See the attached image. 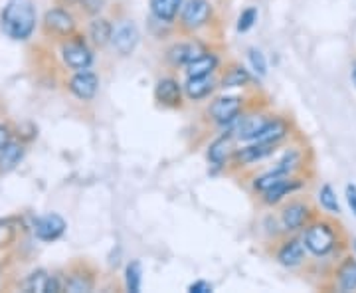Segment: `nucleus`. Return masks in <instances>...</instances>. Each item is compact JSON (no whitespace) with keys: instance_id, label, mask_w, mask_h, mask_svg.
Wrapping results in <instances>:
<instances>
[{"instance_id":"1","label":"nucleus","mask_w":356,"mask_h":293,"mask_svg":"<svg viewBox=\"0 0 356 293\" xmlns=\"http://www.w3.org/2000/svg\"><path fill=\"white\" fill-rule=\"evenodd\" d=\"M0 28L13 40H26L36 28V10L30 0H8L0 14Z\"/></svg>"},{"instance_id":"2","label":"nucleus","mask_w":356,"mask_h":293,"mask_svg":"<svg viewBox=\"0 0 356 293\" xmlns=\"http://www.w3.org/2000/svg\"><path fill=\"white\" fill-rule=\"evenodd\" d=\"M305 248H309L313 254L327 255L334 248L337 238L331 226L327 224H313L311 228H307L305 232Z\"/></svg>"},{"instance_id":"3","label":"nucleus","mask_w":356,"mask_h":293,"mask_svg":"<svg viewBox=\"0 0 356 293\" xmlns=\"http://www.w3.org/2000/svg\"><path fill=\"white\" fill-rule=\"evenodd\" d=\"M210 16H212V4L208 0H188L182 6L180 24L186 30H198L210 20Z\"/></svg>"},{"instance_id":"4","label":"nucleus","mask_w":356,"mask_h":293,"mask_svg":"<svg viewBox=\"0 0 356 293\" xmlns=\"http://www.w3.org/2000/svg\"><path fill=\"white\" fill-rule=\"evenodd\" d=\"M139 28L133 24L131 20H123L119 22L117 28L113 30V36H111V42H113L115 50L119 52L121 56H129L133 54L137 44H139Z\"/></svg>"},{"instance_id":"5","label":"nucleus","mask_w":356,"mask_h":293,"mask_svg":"<svg viewBox=\"0 0 356 293\" xmlns=\"http://www.w3.org/2000/svg\"><path fill=\"white\" fill-rule=\"evenodd\" d=\"M242 97H236V95L218 97L216 102L210 105V115L218 123H234L242 111Z\"/></svg>"},{"instance_id":"6","label":"nucleus","mask_w":356,"mask_h":293,"mask_svg":"<svg viewBox=\"0 0 356 293\" xmlns=\"http://www.w3.org/2000/svg\"><path fill=\"white\" fill-rule=\"evenodd\" d=\"M65 220L60 214H46L34 222V234L42 242H54L64 236Z\"/></svg>"},{"instance_id":"7","label":"nucleus","mask_w":356,"mask_h":293,"mask_svg":"<svg viewBox=\"0 0 356 293\" xmlns=\"http://www.w3.org/2000/svg\"><path fill=\"white\" fill-rule=\"evenodd\" d=\"M70 90L76 95L77 100L89 102L95 97V93L99 90V79L93 72L88 70H79L76 76L70 79Z\"/></svg>"},{"instance_id":"8","label":"nucleus","mask_w":356,"mask_h":293,"mask_svg":"<svg viewBox=\"0 0 356 293\" xmlns=\"http://www.w3.org/2000/svg\"><path fill=\"white\" fill-rule=\"evenodd\" d=\"M62 56H64V62L72 70H88L89 65L93 64V54L89 50L86 44L81 42H70L62 48Z\"/></svg>"},{"instance_id":"9","label":"nucleus","mask_w":356,"mask_h":293,"mask_svg":"<svg viewBox=\"0 0 356 293\" xmlns=\"http://www.w3.org/2000/svg\"><path fill=\"white\" fill-rule=\"evenodd\" d=\"M46 28L58 34V36H70L74 30H76V22H74V16L70 13H65L62 8H54V10H48L46 13Z\"/></svg>"},{"instance_id":"10","label":"nucleus","mask_w":356,"mask_h":293,"mask_svg":"<svg viewBox=\"0 0 356 293\" xmlns=\"http://www.w3.org/2000/svg\"><path fill=\"white\" fill-rule=\"evenodd\" d=\"M154 97L156 102L168 105V107H177L182 102V86L172 77H165L156 84L154 88Z\"/></svg>"},{"instance_id":"11","label":"nucleus","mask_w":356,"mask_h":293,"mask_svg":"<svg viewBox=\"0 0 356 293\" xmlns=\"http://www.w3.org/2000/svg\"><path fill=\"white\" fill-rule=\"evenodd\" d=\"M267 121L269 119L266 115H250V117H242L240 121L236 119V125H234L236 139L254 141L259 135V131L266 127Z\"/></svg>"},{"instance_id":"12","label":"nucleus","mask_w":356,"mask_h":293,"mask_svg":"<svg viewBox=\"0 0 356 293\" xmlns=\"http://www.w3.org/2000/svg\"><path fill=\"white\" fill-rule=\"evenodd\" d=\"M275 151V145L273 143H254L250 147H243L236 153V163L240 165H252L255 161H261L269 155Z\"/></svg>"},{"instance_id":"13","label":"nucleus","mask_w":356,"mask_h":293,"mask_svg":"<svg viewBox=\"0 0 356 293\" xmlns=\"http://www.w3.org/2000/svg\"><path fill=\"white\" fill-rule=\"evenodd\" d=\"M216 88L212 76H198V77H188L186 86H184V91L186 95L191 97L192 102H198V100H204L208 97L212 91Z\"/></svg>"},{"instance_id":"14","label":"nucleus","mask_w":356,"mask_h":293,"mask_svg":"<svg viewBox=\"0 0 356 293\" xmlns=\"http://www.w3.org/2000/svg\"><path fill=\"white\" fill-rule=\"evenodd\" d=\"M303 255H305V246H303L301 240L293 238V240H289V242H285L281 246L277 260H280L283 266L293 268V266H299L303 262Z\"/></svg>"},{"instance_id":"15","label":"nucleus","mask_w":356,"mask_h":293,"mask_svg":"<svg viewBox=\"0 0 356 293\" xmlns=\"http://www.w3.org/2000/svg\"><path fill=\"white\" fill-rule=\"evenodd\" d=\"M200 54H204V52L196 44H175L168 50L166 58L172 65H186L191 64L194 58H198Z\"/></svg>"},{"instance_id":"16","label":"nucleus","mask_w":356,"mask_h":293,"mask_svg":"<svg viewBox=\"0 0 356 293\" xmlns=\"http://www.w3.org/2000/svg\"><path fill=\"white\" fill-rule=\"evenodd\" d=\"M287 123L283 119H269L266 123V127L259 131V135L255 137L254 143H273L277 145L285 135H287Z\"/></svg>"},{"instance_id":"17","label":"nucleus","mask_w":356,"mask_h":293,"mask_svg":"<svg viewBox=\"0 0 356 293\" xmlns=\"http://www.w3.org/2000/svg\"><path fill=\"white\" fill-rule=\"evenodd\" d=\"M24 157V149L22 145L14 143V141H8L2 149H0V173H8L16 166L20 165Z\"/></svg>"},{"instance_id":"18","label":"nucleus","mask_w":356,"mask_h":293,"mask_svg":"<svg viewBox=\"0 0 356 293\" xmlns=\"http://www.w3.org/2000/svg\"><path fill=\"white\" fill-rule=\"evenodd\" d=\"M218 68V58L214 54H200L198 58H194L191 64H186V74L188 77L198 76H212L214 70Z\"/></svg>"},{"instance_id":"19","label":"nucleus","mask_w":356,"mask_h":293,"mask_svg":"<svg viewBox=\"0 0 356 293\" xmlns=\"http://www.w3.org/2000/svg\"><path fill=\"white\" fill-rule=\"evenodd\" d=\"M229 153H232V139H229L228 135L218 137L208 147V161L214 166H224L226 161L229 159Z\"/></svg>"},{"instance_id":"20","label":"nucleus","mask_w":356,"mask_h":293,"mask_svg":"<svg viewBox=\"0 0 356 293\" xmlns=\"http://www.w3.org/2000/svg\"><path fill=\"white\" fill-rule=\"evenodd\" d=\"M307 216H309V208H307L305 204L301 203H295L289 204L285 210H283V226L285 230H299L303 224H305Z\"/></svg>"},{"instance_id":"21","label":"nucleus","mask_w":356,"mask_h":293,"mask_svg":"<svg viewBox=\"0 0 356 293\" xmlns=\"http://www.w3.org/2000/svg\"><path fill=\"white\" fill-rule=\"evenodd\" d=\"M182 0H151V13L163 22H172L177 18Z\"/></svg>"},{"instance_id":"22","label":"nucleus","mask_w":356,"mask_h":293,"mask_svg":"<svg viewBox=\"0 0 356 293\" xmlns=\"http://www.w3.org/2000/svg\"><path fill=\"white\" fill-rule=\"evenodd\" d=\"M89 36L91 40L97 44V46H105L111 42V36H113V26L109 20L105 18H95L91 24H89Z\"/></svg>"},{"instance_id":"23","label":"nucleus","mask_w":356,"mask_h":293,"mask_svg":"<svg viewBox=\"0 0 356 293\" xmlns=\"http://www.w3.org/2000/svg\"><path fill=\"white\" fill-rule=\"evenodd\" d=\"M297 189H299V182L289 180V177H287V179H283L281 182H277V184H273L269 191L264 192V200H266V204H277L281 198H285L287 194H291V192L297 191Z\"/></svg>"},{"instance_id":"24","label":"nucleus","mask_w":356,"mask_h":293,"mask_svg":"<svg viewBox=\"0 0 356 293\" xmlns=\"http://www.w3.org/2000/svg\"><path fill=\"white\" fill-rule=\"evenodd\" d=\"M339 285L343 292H353L356 290V262L346 260L344 266L339 269Z\"/></svg>"},{"instance_id":"25","label":"nucleus","mask_w":356,"mask_h":293,"mask_svg":"<svg viewBox=\"0 0 356 293\" xmlns=\"http://www.w3.org/2000/svg\"><path fill=\"white\" fill-rule=\"evenodd\" d=\"M250 81V74L248 70H243L242 65H234L232 70H228V74L222 79L224 88H242Z\"/></svg>"},{"instance_id":"26","label":"nucleus","mask_w":356,"mask_h":293,"mask_svg":"<svg viewBox=\"0 0 356 293\" xmlns=\"http://www.w3.org/2000/svg\"><path fill=\"white\" fill-rule=\"evenodd\" d=\"M299 163H301V155L297 153V151H287L285 157H283L280 163L275 165V168H271V171H275V173H280V175L289 177L293 171L299 166Z\"/></svg>"},{"instance_id":"27","label":"nucleus","mask_w":356,"mask_h":293,"mask_svg":"<svg viewBox=\"0 0 356 293\" xmlns=\"http://www.w3.org/2000/svg\"><path fill=\"white\" fill-rule=\"evenodd\" d=\"M140 276H143V269H140L139 262H131L125 269V285H127L129 292H140V280H143Z\"/></svg>"},{"instance_id":"28","label":"nucleus","mask_w":356,"mask_h":293,"mask_svg":"<svg viewBox=\"0 0 356 293\" xmlns=\"http://www.w3.org/2000/svg\"><path fill=\"white\" fill-rule=\"evenodd\" d=\"M91 287H93V280L88 278V276H83V274H74V276H70V280L65 281V290L67 292H91Z\"/></svg>"},{"instance_id":"29","label":"nucleus","mask_w":356,"mask_h":293,"mask_svg":"<svg viewBox=\"0 0 356 293\" xmlns=\"http://www.w3.org/2000/svg\"><path fill=\"white\" fill-rule=\"evenodd\" d=\"M318 200L323 204V208H327L329 212H334V214H339L341 212V206H339V200H337V194L332 191L329 184H325L321 192H318Z\"/></svg>"},{"instance_id":"30","label":"nucleus","mask_w":356,"mask_h":293,"mask_svg":"<svg viewBox=\"0 0 356 293\" xmlns=\"http://www.w3.org/2000/svg\"><path fill=\"white\" fill-rule=\"evenodd\" d=\"M283 179H287L285 175H280V173H275V171H269V173H266V175H261V177H257L254 182L255 191L259 192H266L269 191L273 184H277V182H281Z\"/></svg>"},{"instance_id":"31","label":"nucleus","mask_w":356,"mask_h":293,"mask_svg":"<svg viewBox=\"0 0 356 293\" xmlns=\"http://www.w3.org/2000/svg\"><path fill=\"white\" fill-rule=\"evenodd\" d=\"M48 281H50V276L46 271H34L30 278H28V290L30 292H38V293H46L48 292Z\"/></svg>"},{"instance_id":"32","label":"nucleus","mask_w":356,"mask_h":293,"mask_svg":"<svg viewBox=\"0 0 356 293\" xmlns=\"http://www.w3.org/2000/svg\"><path fill=\"white\" fill-rule=\"evenodd\" d=\"M248 58H250V64H252V70H254L257 76H266L267 74V62H266V56L261 54L259 50H252L248 52Z\"/></svg>"},{"instance_id":"33","label":"nucleus","mask_w":356,"mask_h":293,"mask_svg":"<svg viewBox=\"0 0 356 293\" xmlns=\"http://www.w3.org/2000/svg\"><path fill=\"white\" fill-rule=\"evenodd\" d=\"M257 22V8H245L242 14H240V18H238V32H248V30H252L254 24Z\"/></svg>"},{"instance_id":"34","label":"nucleus","mask_w":356,"mask_h":293,"mask_svg":"<svg viewBox=\"0 0 356 293\" xmlns=\"http://www.w3.org/2000/svg\"><path fill=\"white\" fill-rule=\"evenodd\" d=\"M188 292L191 293H210L212 292V285H210L208 281L198 280V281H194V283H191Z\"/></svg>"},{"instance_id":"35","label":"nucleus","mask_w":356,"mask_h":293,"mask_svg":"<svg viewBox=\"0 0 356 293\" xmlns=\"http://www.w3.org/2000/svg\"><path fill=\"white\" fill-rule=\"evenodd\" d=\"M81 4L86 6V10H88L89 14H95L102 10L103 4H105V0H81Z\"/></svg>"},{"instance_id":"36","label":"nucleus","mask_w":356,"mask_h":293,"mask_svg":"<svg viewBox=\"0 0 356 293\" xmlns=\"http://www.w3.org/2000/svg\"><path fill=\"white\" fill-rule=\"evenodd\" d=\"M346 200H348V206L353 208V212L356 214V184L346 187Z\"/></svg>"},{"instance_id":"37","label":"nucleus","mask_w":356,"mask_h":293,"mask_svg":"<svg viewBox=\"0 0 356 293\" xmlns=\"http://www.w3.org/2000/svg\"><path fill=\"white\" fill-rule=\"evenodd\" d=\"M8 141H10V133H8V129L4 127V125H0V149H2Z\"/></svg>"},{"instance_id":"38","label":"nucleus","mask_w":356,"mask_h":293,"mask_svg":"<svg viewBox=\"0 0 356 293\" xmlns=\"http://www.w3.org/2000/svg\"><path fill=\"white\" fill-rule=\"evenodd\" d=\"M353 81H355V86H356V64L355 68H353Z\"/></svg>"},{"instance_id":"39","label":"nucleus","mask_w":356,"mask_h":293,"mask_svg":"<svg viewBox=\"0 0 356 293\" xmlns=\"http://www.w3.org/2000/svg\"><path fill=\"white\" fill-rule=\"evenodd\" d=\"M67 4H77V2H81V0H64Z\"/></svg>"},{"instance_id":"40","label":"nucleus","mask_w":356,"mask_h":293,"mask_svg":"<svg viewBox=\"0 0 356 293\" xmlns=\"http://www.w3.org/2000/svg\"><path fill=\"white\" fill-rule=\"evenodd\" d=\"M355 246H356V242H355Z\"/></svg>"}]
</instances>
